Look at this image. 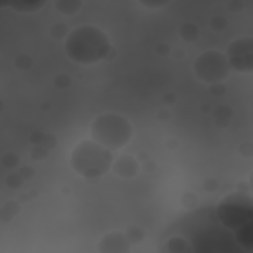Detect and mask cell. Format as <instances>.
<instances>
[{"instance_id":"cell-1","label":"cell","mask_w":253,"mask_h":253,"mask_svg":"<svg viewBox=\"0 0 253 253\" xmlns=\"http://www.w3.org/2000/svg\"><path fill=\"white\" fill-rule=\"evenodd\" d=\"M63 51L73 63L93 65L111 53V40L101 28L83 24L69 30L63 40Z\"/></svg>"},{"instance_id":"cell-18","label":"cell","mask_w":253,"mask_h":253,"mask_svg":"<svg viewBox=\"0 0 253 253\" xmlns=\"http://www.w3.org/2000/svg\"><path fill=\"white\" fill-rule=\"evenodd\" d=\"M55 85H57V87H61V85H63V87H67V85H69V75L59 73V75L55 77Z\"/></svg>"},{"instance_id":"cell-13","label":"cell","mask_w":253,"mask_h":253,"mask_svg":"<svg viewBox=\"0 0 253 253\" xmlns=\"http://www.w3.org/2000/svg\"><path fill=\"white\" fill-rule=\"evenodd\" d=\"M180 36H182V40H186V42H196L198 36H200V30H198L196 24L186 22V24L180 26Z\"/></svg>"},{"instance_id":"cell-14","label":"cell","mask_w":253,"mask_h":253,"mask_svg":"<svg viewBox=\"0 0 253 253\" xmlns=\"http://www.w3.org/2000/svg\"><path fill=\"white\" fill-rule=\"evenodd\" d=\"M18 202H6L4 206H2V211H0V217H2V221H8V219H12L16 213H18Z\"/></svg>"},{"instance_id":"cell-10","label":"cell","mask_w":253,"mask_h":253,"mask_svg":"<svg viewBox=\"0 0 253 253\" xmlns=\"http://www.w3.org/2000/svg\"><path fill=\"white\" fill-rule=\"evenodd\" d=\"M45 4H47V0H0V6L12 8L20 14H34V12L42 10Z\"/></svg>"},{"instance_id":"cell-8","label":"cell","mask_w":253,"mask_h":253,"mask_svg":"<svg viewBox=\"0 0 253 253\" xmlns=\"http://www.w3.org/2000/svg\"><path fill=\"white\" fill-rule=\"evenodd\" d=\"M233 239L243 251H253V217L233 229Z\"/></svg>"},{"instance_id":"cell-22","label":"cell","mask_w":253,"mask_h":253,"mask_svg":"<svg viewBox=\"0 0 253 253\" xmlns=\"http://www.w3.org/2000/svg\"><path fill=\"white\" fill-rule=\"evenodd\" d=\"M247 186H249V192H251V196H253V170H251V174H249V180H247Z\"/></svg>"},{"instance_id":"cell-9","label":"cell","mask_w":253,"mask_h":253,"mask_svg":"<svg viewBox=\"0 0 253 253\" xmlns=\"http://www.w3.org/2000/svg\"><path fill=\"white\" fill-rule=\"evenodd\" d=\"M113 172L119 178H134L138 174V162L134 160V156H119L117 160H113Z\"/></svg>"},{"instance_id":"cell-12","label":"cell","mask_w":253,"mask_h":253,"mask_svg":"<svg viewBox=\"0 0 253 253\" xmlns=\"http://www.w3.org/2000/svg\"><path fill=\"white\" fill-rule=\"evenodd\" d=\"M53 6H55V10H57L61 16H73V14L79 12L81 0H55Z\"/></svg>"},{"instance_id":"cell-4","label":"cell","mask_w":253,"mask_h":253,"mask_svg":"<svg viewBox=\"0 0 253 253\" xmlns=\"http://www.w3.org/2000/svg\"><path fill=\"white\" fill-rule=\"evenodd\" d=\"M215 217L221 227L233 231L237 225L253 217V196L245 192H231L215 206Z\"/></svg>"},{"instance_id":"cell-11","label":"cell","mask_w":253,"mask_h":253,"mask_svg":"<svg viewBox=\"0 0 253 253\" xmlns=\"http://www.w3.org/2000/svg\"><path fill=\"white\" fill-rule=\"evenodd\" d=\"M162 251H166V253H190V251H196V245H192L186 237H170L162 245Z\"/></svg>"},{"instance_id":"cell-20","label":"cell","mask_w":253,"mask_h":253,"mask_svg":"<svg viewBox=\"0 0 253 253\" xmlns=\"http://www.w3.org/2000/svg\"><path fill=\"white\" fill-rule=\"evenodd\" d=\"M223 26H225V20H221V18H213L211 20V28L217 30V28H223Z\"/></svg>"},{"instance_id":"cell-17","label":"cell","mask_w":253,"mask_h":253,"mask_svg":"<svg viewBox=\"0 0 253 253\" xmlns=\"http://www.w3.org/2000/svg\"><path fill=\"white\" fill-rule=\"evenodd\" d=\"M69 34V30L63 26V24H53L51 26V36L53 38H63V36H67Z\"/></svg>"},{"instance_id":"cell-15","label":"cell","mask_w":253,"mask_h":253,"mask_svg":"<svg viewBox=\"0 0 253 253\" xmlns=\"http://www.w3.org/2000/svg\"><path fill=\"white\" fill-rule=\"evenodd\" d=\"M138 4L144 6V8H148V10H160V8L168 6L170 0H138Z\"/></svg>"},{"instance_id":"cell-3","label":"cell","mask_w":253,"mask_h":253,"mask_svg":"<svg viewBox=\"0 0 253 253\" xmlns=\"http://www.w3.org/2000/svg\"><path fill=\"white\" fill-rule=\"evenodd\" d=\"M89 130H91V138H95L99 144L107 146L113 152L125 148L134 134L132 123L125 115L115 113V111H107V113L97 115L91 121Z\"/></svg>"},{"instance_id":"cell-21","label":"cell","mask_w":253,"mask_h":253,"mask_svg":"<svg viewBox=\"0 0 253 253\" xmlns=\"http://www.w3.org/2000/svg\"><path fill=\"white\" fill-rule=\"evenodd\" d=\"M14 184H16V186H20V184H22V178H20L18 174H16V178H14V174L8 178V186H14Z\"/></svg>"},{"instance_id":"cell-19","label":"cell","mask_w":253,"mask_h":253,"mask_svg":"<svg viewBox=\"0 0 253 253\" xmlns=\"http://www.w3.org/2000/svg\"><path fill=\"white\" fill-rule=\"evenodd\" d=\"M24 61H32V59L26 57V55H18V57H16V65H18V67H22V69L30 67V63H24Z\"/></svg>"},{"instance_id":"cell-7","label":"cell","mask_w":253,"mask_h":253,"mask_svg":"<svg viewBox=\"0 0 253 253\" xmlns=\"http://www.w3.org/2000/svg\"><path fill=\"white\" fill-rule=\"evenodd\" d=\"M130 249H132L130 237L126 233H121V231H109L97 243L99 253H128Z\"/></svg>"},{"instance_id":"cell-16","label":"cell","mask_w":253,"mask_h":253,"mask_svg":"<svg viewBox=\"0 0 253 253\" xmlns=\"http://www.w3.org/2000/svg\"><path fill=\"white\" fill-rule=\"evenodd\" d=\"M18 158H20V156H18L16 152H6L4 158H2V166H4V168H16Z\"/></svg>"},{"instance_id":"cell-6","label":"cell","mask_w":253,"mask_h":253,"mask_svg":"<svg viewBox=\"0 0 253 253\" xmlns=\"http://www.w3.org/2000/svg\"><path fill=\"white\" fill-rule=\"evenodd\" d=\"M229 67L237 73H253V36H239L227 45Z\"/></svg>"},{"instance_id":"cell-5","label":"cell","mask_w":253,"mask_h":253,"mask_svg":"<svg viewBox=\"0 0 253 253\" xmlns=\"http://www.w3.org/2000/svg\"><path fill=\"white\" fill-rule=\"evenodd\" d=\"M196 77L206 83V85H215V83H221L223 79H227L231 67H229V61H227V55L217 51V49H206L202 51L196 59H194V65H192Z\"/></svg>"},{"instance_id":"cell-2","label":"cell","mask_w":253,"mask_h":253,"mask_svg":"<svg viewBox=\"0 0 253 253\" xmlns=\"http://www.w3.org/2000/svg\"><path fill=\"white\" fill-rule=\"evenodd\" d=\"M69 164L81 178L97 180L113 168V150L99 144L95 138H85L73 146Z\"/></svg>"}]
</instances>
